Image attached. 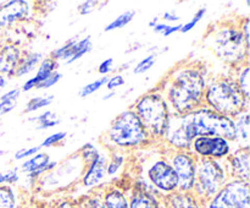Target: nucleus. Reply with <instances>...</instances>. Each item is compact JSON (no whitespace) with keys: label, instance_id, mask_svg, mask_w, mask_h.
Instances as JSON below:
<instances>
[{"label":"nucleus","instance_id":"obj_1","mask_svg":"<svg viewBox=\"0 0 250 208\" xmlns=\"http://www.w3.org/2000/svg\"><path fill=\"white\" fill-rule=\"evenodd\" d=\"M208 70L200 64L183 63L168 72L158 86L171 115H188L204 105Z\"/></svg>","mask_w":250,"mask_h":208},{"label":"nucleus","instance_id":"obj_2","mask_svg":"<svg viewBox=\"0 0 250 208\" xmlns=\"http://www.w3.org/2000/svg\"><path fill=\"white\" fill-rule=\"evenodd\" d=\"M205 43L211 53L232 70L248 64L249 46L239 28V20H222L212 24Z\"/></svg>","mask_w":250,"mask_h":208},{"label":"nucleus","instance_id":"obj_3","mask_svg":"<svg viewBox=\"0 0 250 208\" xmlns=\"http://www.w3.org/2000/svg\"><path fill=\"white\" fill-rule=\"evenodd\" d=\"M103 144L109 151H137L153 143L143 124L132 108L124 110L110 122L102 136Z\"/></svg>","mask_w":250,"mask_h":208},{"label":"nucleus","instance_id":"obj_4","mask_svg":"<svg viewBox=\"0 0 250 208\" xmlns=\"http://www.w3.org/2000/svg\"><path fill=\"white\" fill-rule=\"evenodd\" d=\"M250 99H247L237 85L234 76L224 73L209 77L204 93V105L219 114L236 117L249 110Z\"/></svg>","mask_w":250,"mask_h":208},{"label":"nucleus","instance_id":"obj_5","mask_svg":"<svg viewBox=\"0 0 250 208\" xmlns=\"http://www.w3.org/2000/svg\"><path fill=\"white\" fill-rule=\"evenodd\" d=\"M133 112L139 117L153 142H163L171 113L163 93L158 87L144 93L134 102Z\"/></svg>","mask_w":250,"mask_h":208},{"label":"nucleus","instance_id":"obj_6","mask_svg":"<svg viewBox=\"0 0 250 208\" xmlns=\"http://www.w3.org/2000/svg\"><path fill=\"white\" fill-rule=\"evenodd\" d=\"M225 161L197 159L193 195L203 200H211L229 181Z\"/></svg>","mask_w":250,"mask_h":208},{"label":"nucleus","instance_id":"obj_7","mask_svg":"<svg viewBox=\"0 0 250 208\" xmlns=\"http://www.w3.org/2000/svg\"><path fill=\"white\" fill-rule=\"evenodd\" d=\"M197 136H217L234 141V119L219 114L207 105H202L190 113Z\"/></svg>","mask_w":250,"mask_h":208},{"label":"nucleus","instance_id":"obj_8","mask_svg":"<svg viewBox=\"0 0 250 208\" xmlns=\"http://www.w3.org/2000/svg\"><path fill=\"white\" fill-rule=\"evenodd\" d=\"M195 137L197 132L190 119V114L171 115L163 142L166 148L171 151H189L190 144Z\"/></svg>","mask_w":250,"mask_h":208},{"label":"nucleus","instance_id":"obj_9","mask_svg":"<svg viewBox=\"0 0 250 208\" xmlns=\"http://www.w3.org/2000/svg\"><path fill=\"white\" fill-rule=\"evenodd\" d=\"M144 179L155 188L156 192L171 195L177 191V176L165 154L148 159Z\"/></svg>","mask_w":250,"mask_h":208},{"label":"nucleus","instance_id":"obj_10","mask_svg":"<svg viewBox=\"0 0 250 208\" xmlns=\"http://www.w3.org/2000/svg\"><path fill=\"white\" fill-rule=\"evenodd\" d=\"M165 157L170 162L171 166L177 176L178 192H193L197 158L189 151H171V149H167Z\"/></svg>","mask_w":250,"mask_h":208},{"label":"nucleus","instance_id":"obj_11","mask_svg":"<svg viewBox=\"0 0 250 208\" xmlns=\"http://www.w3.org/2000/svg\"><path fill=\"white\" fill-rule=\"evenodd\" d=\"M208 208H249V183L229 179L208 203Z\"/></svg>","mask_w":250,"mask_h":208},{"label":"nucleus","instance_id":"obj_12","mask_svg":"<svg viewBox=\"0 0 250 208\" xmlns=\"http://www.w3.org/2000/svg\"><path fill=\"white\" fill-rule=\"evenodd\" d=\"M234 149L233 143L222 137L197 136L190 144L189 152L197 159L225 161Z\"/></svg>","mask_w":250,"mask_h":208},{"label":"nucleus","instance_id":"obj_13","mask_svg":"<svg viewBox=\"0 0 250 208\" xmlns=\"http://www.w3.org/2000/svg\"><path fill=\"white\" fill-rule=\"evenodd\" d=\"M83 171H84V163L82 162V159L80 158L77 153L71 154L65 161L58 163V165L53 170L44 174L42 176V183L53 184V185L62 183L66 184L68 181L81 178Z\"/></svg>","mask_w":250,"mask_h":208},{"label":"nucleus","instance_id":"obj_14","mask_svg":"<svg viewBox=\"0 0 250 208\" xmlns=\"http://www.w3.org/2000/svg\"><path fill=\"white\" fill-rule=\"evenodd\" d=\"M33 5V2L27 0H11L0 5V29L31 19Z\"/></svg>","mask_w":250,"mask_h":208},{"label":"nucleus","instance_id":"obj_15","mask_svg":"<svg viewBox=\"0 0 250 208\" xmlns=\"http://www.w3.org/2000/svg\"><path fill=\"white\" fill-rule=\"evenodd\" d=\"M227 173L229 179L249 183L250 178V152L249 149L236 148L226 159Z\"/></svg>","mask_w":250,"mask_h":208},{"label":"nucleus","instance_id":"obj_16","mask_svg":"<svg viewBox=\"0 0 250 208\" xmlns=\"http://www.w3.org/2000/svg\"><path fill=\"white\" fill-rule=\"evenodd\" d=\"M106 164H107V154L100 153L97 159H94L90 163L85 164L84 171L82 176V185L84 187H95L100 185L106 176Z\"/></svg>","mask_w":250,"mask_h":208},{"label":"nucleus","instance_id":"obj_17","mask_svg":"<svg viewBox=\"0 0 250 208\" xmlns=\"http://www.w3.org/2000/svg\"><path fill=\"white\" fill-rule=\"evenodd\" d=\"M22 50L16 44H5L0 50V75L6 78L15 76L17 66L22 58Z\"/></svg>","mask_w":250,"mask_h":208},{"label":"nucleus","instance_id":"obj_18","mask_svg":"<svg viewBox=\"0 0 250 208\" xmlns=\"http://www.w3.org/2000/svg\"><path fill=\"white\" fill-rule=\"evenodd\" d=\"M58 61L54 60L50 55L44 56V59L41 61L38 68H37L36 75L29 77L28 80L22 85L21 92H29V91L32 90H36V87L42 82V81H44L46 77H49L53 72L58 71Z\"/></svg>","mask_w":250,"mask_h":208},{"label":"nucleus","instance_id":"obj_19","mask_svg":"<svg viewBox=\"0 0 250 208\" xmlns=\"http://www.w3.org/2000/svg\"><path fill=\"white\" fill-rule=\"evenodd\" d=\"M234 119V148L249 149L250 147V115L249 110L241 113Z\"/></svg>","mask_w":250,"mask_h":208},{"label":"nucleus","instance_id":"obj_20","mask_svg":"<svg viewBox=\"0 0 250 208\" xmlns=\"http://www.w3.org/2000/svg\"><path fill=\"white\" fill-rule=\"evenodd\" d=\"M43 59L44 54L41 53V51H29V53L23 54L16 71H15V76L16 77H23V76L32 73L34 70H37V68H38V65Z\"/></svg>","mask_w":250,"mask_h":208},{"label":"nucleus","instance_id":"obj_21","mask_svg":"<svg viewBox=\"0 0 250 208\" xmlns=\"http://www.w3.org/2000/svg\"><path fill=\"white\" fill-rule=\"evenodd\" d=\"M129 208H159L158 195H154L150 192H144V191L136 190L132 195L131 200L128 201Z\"/></svg>","mask_w":250,"mask_h":208},{"label":"nucleus","instance_id":"obj_22","mask_svg":"<svg viewBox=\"0 0 250 208\" xmlns=\"http://www.w3.org/2000/svg\"><path fill=\"white\" fill-rule=\"evenodd\" d=\"M168 205L170 208H202L199 201L195 198L192 192H176L168 196Z\"/></svg>","mask_w":250,"mask_h":208},{"label":"nucleus","instance_id":"obj_23","mask_svg":"<svg viewBox=\"0 0 250 208\" xmlns=\"http://www.w3.org/2000/svg\"><path fill=\"white\" fill-rule=\"evenodd\" d=\"M29 121L36 124L37 130H49L60 125L61 119L55 112L45 110V112L41 113V114L29 117Z\"/></svg>","mask_w":250,"mask_h":208},{"label":"nucleus","instance_id":"obj_24","mask_svg":"<svg viewBox=\"0 0 250 208\" xmlns=\"http://www.w3.org/2000/svg\"><path fill=\"white\" fill-rule=\"evenodd\" d=\"M49 162H50V157H49L48 153H45V152H38L37 154L32 156L31 158L22 162L21 170L27 174L33 173V171H37L48 165Z\"/></svg>","mask_w":250,"mask_h":208},{"label":"nucleus","instance_id":"obj_25","mask_svg":"<svg viewBox=\"0 0 250 208\" xmlns=\"http://www.w3.org/2000/svg\"><path fill=\"white\" fill-rule=\"evenodd\" d=\"M78 36L72 37V38L68 39L65 44H62L61 46L56 48L55 50L51 51L50 56L54 59L55 61L60 63V61H63L65 64H68V61L71 60V58L75 54V46L76 42L78 41Z\"/></svg>","mask_w":250,"mask_h":208},{"label":"nucleus","instance_id":"obj_26","mask_svg":"<svg viewBox=\"0 0 250 208\" xmlns=\"http://www.w3.org/2000/svg\"><path fill=\"white\" fill-rule=\"evenodd\" d=\"M126 163V154L121 151H110V154L107 156V164H106V176L112 178L116 176L121 171Z\"/></svg>","mask_w":250,"mask_h":208},{"label":"nucleus","instance_id":"obj_27","mask_svg":"<svg viewBox=\"0 0 250 208\" xmlns=\"http://www.w3.org/2000/svg\"><path fill=\"white\" fill-rule=\"evenodd\" d=\"M20 97H21V90L20 88H12V90L2 93L0 95V116L14 110L16 108Z\"/></svg>","mask_w":250,"mask_h":208},{"label":"nucleus","instance_id":"obj_28","mask_svg":"<svg viewBox=\"0 0 250 208\" xmlns=\"http://www.w3.org/2000/svg\"><path fill=\"white\" fill-rule=\"evenodd\" d=\"M234 80H236L237 85L241 88L242 93L247 99H250V70H249V63L244 64V65L239 66V68L233 70Z\"/></svg>","mask_w":250,"mask_h":208},{"label":"nucleus","instance_id":"obj_29","mask_svg":"<svg viewBox=\"0 0 250 208\" xmlns=\"http://www.w3.org/2000/svg\"><path fill=\"white\" fill-rule=\"evenodd\" d=\"M103 202H104L105 208H129L126 195L117 188L107 191L105 193Z\"/></svg>","mask_w":250,"mask_h":208},{"label":"nucleus","instance_id":"obj_30","mask_svg":"<svg viewBox=\"0 0 250 208\" xmlns=\"http://www.w3.org/2000/svg\"><path fill=\"white\" fill-rule=\"evenodd\" d=\"M54 99H55V97H54L53 94L34 95V97H32L31 99L27 102L26 107H24V112L31 114V113H36L38 112V110L45 109L46 107L53 104Z\"/></svg>","mask_w":250,"mask_h":208},{"label":"nucleus","instance_id":"obj_31","mask_svg":"<svg viewBox=\"0 0 250 208\" xmlns=\"http://www.w3.org/2000/svg\"><path fill=\"white\" fill-rule=\"evenodd\" d=\"M136 16V11L134 10H127V11L122 12L121 15L116 17V19L112 20L111 22L105 26L104 31L105 32H112V31H116V29H121L124 27H126L127 24L131 23L132 20L134 19Z\"/></svg>","mask_w":250,"mask_h":208},{"label":"nucleus","instance_id":"obj_32","mask_svg":"<svg viewBox=\"0 0 250 208\" xmlns=\"http://www.w3.org/2000/svg\"><path fill=\"white\" fill-rule=\"evenodd\" d=\"M0 208H16V195L11 186H0Z\"/></svg>","mask_w":250,"mask_h":208},{"label":"nucleus","instance_id":"obj_33","mask_svg":"<svg viewBox=\"0 0 250 208\" xmlns=\"http://www.w3.org/2000/svg\"><path fill=\"white\" fill-rule=\"evenodd\" d=\"M100 153H102V152L97 148V146H94V144L90 143V142H87V143L83 144L77 152V154L80 156V158L82 159L84 165L85 164L90 163V162H93L94 159H97Z\"/></svg>","mask_w":250,"mask_h":208},{"label":"nucleus","instance_id":"obj_34","mask_svg":"<svg viewBox=\"0 0 250 208\" xmlns=\"http://www.w3.org/2000/svg\"><path fill=\"white\" fill-rule=\"evenodd\" d=\"M106 81H107V76H102V77L87 83V85H84L82 88H81L80 92H78V95H80L81 98H87L89 97V95L94 94L95 92H98L100 88H103L105 85H106Z\"/></svg>","mask_w":250,"mask_h":208},{"label":"nucleus","instance_id":"obj_35","mask_svg":"<svg viewBox=\"0 0 250 208\" xmlns=\"http://www.w3.org/2000/svg\"><path fill=\"white\" fill-rule=\"evenodd\" d=\"M156 58H158V54L151 53L148 54L146 56H144L142 60H139L138 63L134 65L133 68V73L134 75H143V73L148 72L156 63Z\"/></svg>","mask_w":250,"mask_h":208},{"label":"nucleus","instance_id":"obj_36","mask_svg":"<svg viewBox=\"0 0 250 208\" xmlns=\"http://www.w3.org/2000/svg\"><path fill=\"white\" fill-rule=\"evenodd\" d=\"M205 14H207V7H199V9L197 10V12L193 15L192 19H190L189 21L181 23V28H180L181 33L186 34V33H188V32L192 31V29H194L195 27H197V24L199 23L203 19H204Z\"/></svg>","mask_w":250,"mask_h":208},{"label":"nucleus","instance_id":"obj_37","mask_svg":"<svg viewBox=\"0 0 250 208\" xmlns=\"http://www.w3.org/2000/svg\"><path fill=\"white\" fill-rule=\"evenodd\" d=\"M66 137H67V132L66 131L54 132V134H50L49 136H46L45 139H43V142L39 144V147H41V148H49V147L58 146L61 142L65 141Z\"/></svg>","mask_w":250,"mask_h":208},{"label":"nucleus","instance_id":"obj_38","mask_svg":"<svg viewBox=\"0 0 250 208\" xmlns=\"http://www.w3.org/2000/svg\"><path fill=\"white\" fill-rule=\"evenodd\" d=\"M180 28H181V23L167 24V23H165V22L160 21L155 27H154L153 31L155 32V33L161 34L163 37H170V36H172V34L180 32Z\"/></svg>","mask_w":250,"mask_h":208},{"label":"nucleus","instance_id":"obj_39","mask_svg":"<svg viewBox=\"0 0 250 208\" xmlns=\"http://www.w3.org/2000/svg\"><path fill=\"white\" fill-rule=\"evenodd\" d=\"M61 78H62V73H61L60 71H55V72L51 73L49 77H46L45 80L42 81V82L37 86L36 90L37 91L49 90V88H51V87H54L55 85H58V83L60 82Z\"/></svg>","mask_w":250,"mask_h":208},{"label":"nucleus","instance_id":"obj_40","mask_svg":"<svg viewBox=\"0 0 250 208\" xmlns=\"http://www.w3.org/2000/svg\"><path fill=\"white\" fill-rule=\"evenodd\" d=\"M100 4H102V1H97V0H87V1L81 2L77 7L78 14L82 15V16L92 14V12H94L97 9H100Z\"/></svg>","mask_w":250,"mask_h":208},{"label":"nucleus","instance_id":"obj_41","mask_svg":"<svg viewBox=\"0 0 250 208\" xmlns=\"http://www.w3.org/2000/svg\"><path fill=\"white\" fill-rule=\"evenodd\" d=\"M126 83L124 75L122 73H115L112 76H107L106 81V88L107 91H116L117 88H120L121 86H124Z\"/></svg>","mask_w":250,"mask_h":208},{"label":"nucleus","instance_id":"obj_42","mask_svg":"<svg viewBox=\"0 0 250 208\" xmlns=\"http://www.w3.org/2000/svg\"><path fill=\"white\" fill-rule=\"evenodd\" d=\"M38 152H41V147L39 146H33L28 147V148H21L15 153V159L16 161H26V159L31 158L32 156L37 154Z\"/></svg>","mask_w":250,"mask_h":208},{"label":"nucleus","instance_id":"obj_43","mask_svg":"<svg viewBox=\"0 0 250 208\" xmlns=\"http://www.w3.org/2000/svg\"><path fill=\"white\" fill-rule=\"evenodd\" d=\"M20 175L17 169L14 170L5 171V173H0V186L1 185H10V184H16L19 181Z\"/></svg>","mask_w":250,"mask_h":208},{"label":"nucleus","instance_id":"obj_44","mask_svg":"<svg viewBox=\"0 0 250 208\" xmlns=\"http://www.w3.org/2000/svg\"><path fill=\"white\" fill-rule=\"evenodd\" d=\"M115 60L112 58H107L105 60H103L102 63L98 66V73H100L102 76H107L110 72H112L114 70Z\"/></svg>","mask_w":250,"mask_h":208},{"label":"nucleus","instance_id":"obj_45","mask_svg":"<svg viewBox=\"0 0 250 208\" xmlns=\"http://www.w3.org/2000/svg\"><path fill=\"white\" fill-rule=\"evenodd\" d=\"M239 28H241L242 33H243L244 39H246V43L250 46V20L249 17H244V19L239 20Z\"/></svg>","mask_w":250,"mask_h":208},{"label":"nucleus","instance_id":"obj_46","mask_svg":"<svg viewBox=\"0 0 250 208\" xmlns=\"http://www.w3.org/2000/svg\"><path fill=\"white\" fill-rule=\"evenodd\" d=\"M161 17H163V20L165 21V23L167 24H178V22L182 19V17L178 14H176L175 11H165Z\"/></svg>","mask_w":250,"mask_h":208},{"label":"nucleus","instance_id":"obj_47","mask_svg":"<svg viewBox=\"0 0 250 208\" xmlns=\"http://www.w3.org/2000/svg\"><path fill=\"white\" fill-rule=\"evenodd\" d=\"M87 208H105V205L103 200L93 197L87 202Z\"/></svg>","mask_w":250,"mask_h":208},{"label":"nucleus","instance_id":"obj_48","mask_svg":"<svg viewBox=\"0 0 250 208\" xmlns=\"http://www.w3.org/2000/svg\"><path fill=\"white\" fill-rule=\"evenodd\" d=\"M7 82H9V78L0 75V94H2V91H4L5 87L7 86Z\"/></svg>","mask_w":250,"mask_h":208},{"label":"nucleus","instance_id":"obj_49","mask_svg":"<svg viewBox=\"0 0 250 208\" xmlns=\"http://www.w3.org/2000/svg\"><path fill=\"white\" fill-rule=\"evenodd\" d=\"M159 22H160V17H159V16H154L153 19H151L150 21H149L148 26L150 27V28H154V27H155L156 24L159 23Z\"/></svg>","mask_w":250,"mask_h":208},{"label":"nucleus","instance_id":"obj_50","mask_svg":"<svg viewBox=\"0 0 250 208\" xmlns=\"http://www.w3.org/2000/svg\"><path fill=\"white\" fill-rule=\"evenodd\" d=\"M115 95H116V91H109V92H107L106 94H104L103 99H104V100H109V99H111V98H114Z\"/></svg>","mask_w":250,"mask_h":208},{"label":"nucleus","instance_id":"obj_51","mask_svg":"<svg viewBox=\"0 0 250 208\" xmlns=\"http://www.w3.org/2000/svg\"><path fill=\"white\" fill-rule=\"evenodd\" d=\"M56 208H73V205L71 202H68V201H63V202L60 203Z\"/></svg>","mask_w":250,"mask_h":208},{"label":"nucleus","instance_id":"obj_52","mask_svg":"<svg viewBox=\"0 0 250 208\" xmlns=\"http://www.w3.org/2000/svg\"><path fill=\"white\" fill-rule=\"evenodd\" d=\"M141 48H142V44L141 43H134V44H132L131 48H129L128 50H127V53H129V51H136V50H138V49H141Z\"/></svg>","mask_w":250,"mask_h":208},{"label":"nucleus","instance_id":"obj_53","mask_svg":"<svg viewBox=\"0 0 250 208\" xmlns=\"http://www.w3.org/2000/svg\"><path fill=\"white\" fill-rule=\"evenodd\" d=\"M129 68H131V65H129V63H125V64H122V65L121 66H120V68H119V70L120 71H122V70H127V69H129Z\"/></svg>","mask_w":250,"mask_h":208},{"label":"nucleus","instance_id":"obj_54","mask_svg":"<svg viewBox=\"0 0 250 208\" xmlns=\"http://www.w3.org/2000/svg\"><path fill=\"white\" fill-rule=\"evenodd\" d=\"M159 208H167V207H166V205H160V207Z\"/></svg>","mask_w":250,"mask_h":208}]
</instances>
